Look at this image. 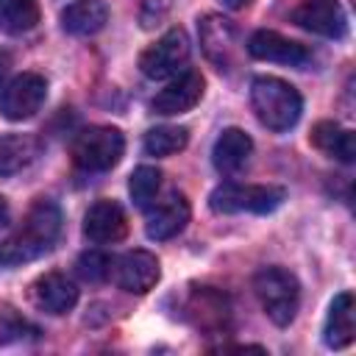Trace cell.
Here are the masks:
<instances>
[{"label": "cell", "mask_w": 356, "mask_h": 356, "mask_svg": "<svg viewBox=\"0 0 356 356\" xmlns=\"http://www.w3.org/2000/svg\"><path fill=\"white\" fill-rule=\"evenodd\" d=\"M248 53L259 61H275V64H289V67H303L309 64L312 53L300 42H292L275 31H256L248 39Z\"/></svg>", "instance_id": "obj_12"}, {"label": "cell", "mask_w": 356, "mask_h": 356, "mask_svg": "<svg viewBox=\"0 0 356 356\" xmlns=\"http://www.w3.org/2000/svg\"><path fill=\"white\" fill-rule=\"evenodd\" d=\"M39 22L36 0H0V31L19 36L33 31Z\"/></svg>", "instance_id": "obj_22"}, {"label": "cell", "mask_w": 356, "mask_h": 356, "mask_svg": "<svg viewBox=\"0 0 356 356\" xmlns=\"http://www.w3.org/2000/svg\"><path fill=\"white\" fill-rule=\"evenodd\" d=\"M203 75L197 70H181L175 72V78L153 97V111L172 117V114H184L189 108L197 106V100L203 97Z\"/></svg>", "instance_id": "obj_9"}, {"label": "cell", "mask_w": 356, "mask_h": 356, "mask_svg": "<svg viewBox=\"0 0 356 356\" xmlns=\"http://www.w3.org/2000/svg\"><path fill=\"white\" fill-rule=\"evenodd\" d=\"M189 142V131L181 128V125H161V128H153L145 134V153L147 156H172L178 150H184Z\"/></svg>", "instance_id": "obj_23"}, {"label": "cell", "mask_w": 356, "mask_h": 356, "mask_svg": "<svg viewBox=\"0 0 356 356\" xmlns=\"http://www.w3.org/2000/svg\"><path fill=\"white\" fill-rule=\"evenodd\" d=\"M286 192L273 184H222L211 192L209 206L217 214H270L284 203Z\"/></svg>", "instance_id": "obj_4"}, {"label": "cell", "mask_w": 356, "mask_h": 356, "mask_svg": "<svg viewBox=\"0 0 356 356\" xmlns=\"http://www.w3.org/2000/svg\"><path fill=\"white\" fill-rule=\"evenodd\" d=\"M200 44L220 70H228L236 56V28L225 17L209 14L200 22Z\"/></svg>", "instance_id": "obj_14"}, {"label": "cell", "mask_w": 356, "mask_h": 356, "mask_svg": "<svg viewBox=\"0 0 356 356\" xmlns=\"http://www.w3.org/2000/svg\"><path fill=\"white\" fill-rule=\"evenodd\" d=\"M189 314H192L197 328H211V325H222L228 320V306H225V298L220 292L203 286L192 295Z\"/></svg>", "instance_id": "obj_21"}, {"label": "cell", "mask_w": 356, "mask_h": 356, "mask_svg": "<svg viewBox=\"0 0 356 356\" xmlns=\"http://www.w3.org/2000/svg\"><path fill=\"white\" fill-rule=\"evenodd\" d=\"M6 220H8V203H6L3 197H0V225H3Z\"/></svg>", "instance_id": "obj_29"}, {"label": "cell", "mask_w": 356, "mask_h": 356, "mask_svg": "<svg viewBox=\"0 0 356 356\" xmlns=\"http://www.w3.org/2000/svg\"><path fill=\"white\" fill-rule=\"evenodd\" d=\"M256 298L275 325H289L300 306V284L284 267H264L253 278Z\"/></svg>", "instance_id": "obj_3"}, {"label": "cell", "mask_w": 356, "mask_h": 356, "mask_svg": "<svg viewBox=\"0 0 356 356\" xmlns=\"http://www.w3.org/2000/svg\"><path fill=\"white\" fill-rule=\"evenodd\" d=\"M111 275H114L120 289L142 295V292L156 286L161 270H159V259L153 253H147V250H128L117 261H111Z\"/></svg>", "instance_id": "obj_10"}, {"label": "cell", "mask_w": 356, "mask_h": 356, "mask_svg": "<svg viewBox=\"0 0 356 356\" xmlns=\"http://www.w3.org/2000/svg\"><path fill=\"white\" fill-rule=\"evenodd\" d=\"M61 234V211L53 200H36L22 222L0 242V261L6 264H19V261H33L42 253L53 250Z\"/></svg>", "instance_id": "obj_1"}, {"label": "cell", "mask_w": 356, "mask_h": 356, "mask_svg": "<svg viewBox=\"0 0 356 356\" xmlns=\"http://www.w3.org/2000/svg\"><path fill=\"white\" fill-rule=\"evenodd\" d=\"M128 234V217L120 203L114 200H97L89 206L83 217V236L95 245H111L120 242Z\"/></svg>", "instance_id": "obj_11"}, {"label": "cell", "mask_w": 356, "mask_h": 356, "mask_svg": "<svg viewBox=\"0 0 356 356\" xmlns=\"http://www.w3.org/2000/svg\"><path fill=\"white\" fill-rule=\"evenodd\" d=\"M78 273L86 281H103L106 275H111V259L97 250H89L78 259Z\"/></svg>", "instance_id": "obj_26"}, {"label": "cell", "mask_w": 356, "mask_h": 356, "mask_svg": "<svg viewBox=\"0 0 356 356\" xmlns=\"http://www.w3.org/2000/svg\"><path fill=\"white\" fill-rule=\"evenodd\" d=\"M36 337H39V328L33 323H28L22 314H17L8 306L0 309V348L14 345V342H25V339H36Z\"/></svg>", "instance_id": "obj_25"}, {"label": "cell", "mask_w": 356, "mask_h": 356, "mask_svg": "<svg viewBox=\"0 0 356 356\" xmlns=\"http://www.w3.org/2000/svg\"><path fill=\"white\" fill-rule=\"evenodd\" d=\"M356 337V314H353V295L350 292H339L331 300L325 325H323V339L328 348H348Z\"/></svg>", "instance_id": "obj_17"}, {"label": "cell", "mask_w": 356, "mask_h": 356, "mask_svg": "<svg viewBox=\"0 0 356 356\" xmlns=\"http://www.w3.org/2000/svg\"><path fill=\"white\" fill-rule=\"evenodd\" d=\"M250 106L264 128L289 131L300 120L303 97L292 83L275 75H259L250 83Z\"/></svg>", "instance_id": "obj_2"}, {"label": "cell", "mask_w": 356, "mask_h": 356, "mask_svg": "<svg viewBox=\"0 0 356 356\" xmlns=\"http://www.w3.org/2000/svg\"><path fill=\"white\" fill-rule=\"evenodd\" d=\"M225 8H242V6H248V0H220Z\"/></svg>", "instance_id": "obj_28"}, {"label": "cell", "mask_w": 356, "mask_h": 356, "mask_svg": "<svg viewBox=\"0 0 356 356\" xmlns=\"http://www.w3.org/2000/svg\"><path fill=\"white\" fill-rule=\"evenodd\" d=\"M47 97V81L39 72H22L11 78L0 92V114L11 122L33 117Z\"/></svg>", "instance_id": "obj_7"}, {"label": "cell", "mask_w": 356, "mask_h": 356, "mask_svg": "<svg viewBox=\"0 0 356 356\" xmlns=\"http://www.w3.org/2000/svg\"><path fill=\"white\" fill-rule=\"evenodd\" d=\"M39 150H42V145L31 134H6V136H0V178H8V175H17V172L28 170L36 161Z\"/></svg>", "instance_id": "obj_19"}, {"label": "cell", "mask_w": 356, "mask_h": 356, "mask_svg": "<svg viewBox=\"0 0 356 356\" xmlns=\"http://www.w3.org/2000/svg\"><path fill=\"white\" fill-rule=\"evenodd\" d=\"M250 153H253V139L239 128H225L211 147V161L217 172L236 175L250 161Z\"/></svg>", "instance_id": "obj_16"}, {"label": "cell", "mask_w": 356, "mask_h": 356, "mask_svg": "<svg viewBox=\"0 0 356 356\" xmlns=\"http://www.w3.org/2000/svg\"><path fill=\"white\" fill-rule=\"evenodd\" d=\"M125 153V136L108 125L83 128L72 142V161L86 172L111 170Z\"/></svg>", "instance_id": "obj_5"}, {"label": "cell", "mask_w": 356, "mask_h": 356, "mask_svg": "<svg viewBox=\"0 0 356 356\" xmlns=\"http://www.w3.org/2000/svg\"><path fill=\"white\" fill-rule=\"evenodd\" d=\"M312 145H314L320 153H325V156H331V159H337V161H342V164H350L353 156H356L353 134H350L348 128L331 122V120H323V122L314 125V131H312Z\"/></svg>", "instance_id": "obj_20"}, {"label": "cell", "mask_w": 356, "mask_h": 356, "mask_svg": "<svg viewBox=\"0 0 356 356\" xmlns=\"http://www.w3.org/2000/svg\"><path fill=\"white\" fill-rule=\"evenodd\" d=\"M292 22L325 39H342L348 33V17L339 0H303L292 11Z\"/></svg>", "instance_id": "obj_8"}, {"label": "cell", "mask_w": 356, "mask_h": 356, "mask_svg": "<svg viewBox=\"0 0 356 356\" xmlns=\"http://www.w3.org/2000/svg\"><path fill=\"white\" fill-rule=\"evenodd\" d=\"M186 222H189V200L181 192H172V195H167L164 200H159L147 209L145 231H147L150 239L161 242V239H170V236L181 234Z\"/></svg>", "instance_id": "obj_13"}, {"label": "cell", "mask_w": 356, "mask_h": 356, "mask_svg": "<svg viewBox=\"0 0 356 356\" xmlns=\"http://www.w3.org/2000/svg\"><path fill=\"white\" fill-rule=\"evenodd\" d=\"M33 303L47 314H67L78 303V286L61 273H44L31 286Z\"/></svg>", "instance_id": "obj_15"}, {"label": "cell", "mask_w": 356, "mask_h": 356, "mask_svg": "<svg viewBox=\"0 0 356 356\" xmlns=\"http://www.w3.org/2000/svg\"><path fill=\"white\" fill-rule=\"evenodd\" d=\"M8 70H11V56H8L6 50H0V89H3V83H6Z\"/></svg>", "instance_id": "obj_27"}, {"label": "cell", "mask_w": 356, "mask_h": 356, "mask_svg": "<svg viewBox=\"0 0 356 356\" xmlns=\"http://www.w3.org/2000/svg\"><path fill=\"white\" fill-rule=\"evenodd\" d=\"M108 22V6L103 0H72L61 11V28L72 36H95Z\"/></svg>", "instance_id": "obj_18"}, {"label": "cell", "mask_w": 356, "mask_h": 356, "mask_svg": "<svg viewBox=\"0 0 356 356\" xmlns=\"http://www.w3.org/2000/svg\"><path fill=\"white\" fill-rule=\"evenodd\" d=\"M159 189H161V172H159L156 167L142 164V167H136V170L131 172L128 192H131V200H134L139 209H147V206L156 200Z\"/></svg>", "instance_id": "obj_24"}, {"label": "cell", "mask_w": 356, "mask_h": 356, "mask_svg": "<svg viewBox=\"0 0 356 356\" xmlns=\"http://www.w3.org/2000/svg\"><path fill=\"white\" fill-rule=\"evenodd\" d=\"M186 58H189L186 31L184 28H170L156 44H150L139 56V70H142V75H147L153 81H161V78H170V75L181 72Z\"/></svg>", "instance_id": "obj_6"}]
</instances>
